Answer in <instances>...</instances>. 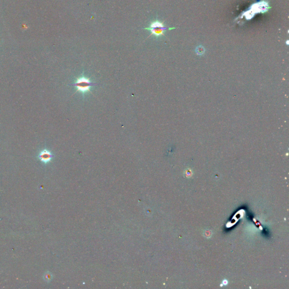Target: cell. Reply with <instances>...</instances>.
I'll use <instances>...</instances> for the list:
<instances>
[{
  "label": "cell",
  "instance_id": "obj_4",
  "mask_svg": "<svg viewBox=\"0 0 289 289\" xmlns=\"http://www.w3.org/2000/svg\"><path fill=\"white\" fill-rule=\"evenodd\" d=\"M196 53H197L198 55H202L203 54H204V51H205V49H204V48L203 47H202V46H199L197 48H196Z\"/></svg>",
  "mask_w": 289,
  "mask_h": 289
},
{
  "label": "cell",
  "instance_id": "obj_5",
  "mask_svg": "<svg viewBox=\"0 0 289 289\" xmlns=\"http://www.w3.org/2000/svg\"><path fill=\"white\" fill-rule=\"evenodd\" d=\"M45 279L46 280H50V275L49 273H47L45 275Z\"/></svg>",
  "mask_w": 289,
  "mask_h": 289
},
{
  "label": "cell",
  "instance_id": "obj_2",
  "mask_svg": "<svg viewBox=\"0 0 289 289\" xmlns=\"http://www.w3.org/2000/svg\"><path fill=\"white\" fill-rule=\"evenodd\" d=\"M175 28H167L164 25V24L161 22L158 21H155L152 22L150 24L149 27L144 28V29L149 30L151 32V36L153 35L154 36L158 37L160 36H164V32L165 30H170L174 29Z\"/></svg>",
  "mask_w": 289,
  "mask_h": 289
},
{
  "label": "cell",
  "instance_id": "obj_3",
  "mask_svg": "<svg viewBox=\"0 0 289 289\" xmlns=\"http://www.w3.org/2000/svg\"><path fill=\"white\" fill-rule=\"evenodd\" d=\"M37 157L42 163L44 164H47L51 162V160L54 157V155L50 150L47 149V148H44L41 151H40Z\"/></svg>",
  "mask_w": 289,
  "mask_h": 289
},
{
  "label": "cell",
  "instance_id": "obj_1",
  "mask_svg": "<svg viewBox=\"0 0 289 289\" xmlns=\"http://www.w3.org/2000/svg\"><path fill=\"white\" fill-rule=\"evenodd\" d=\"M94 85V83H92L89 79L85 76H81L77 78L74 83V86L77 89V91L81 92L83 94L89 92L90 88Z\"/></svg>",
  "mask_w": 289,
  "mask_h": 289
}]
</instances>
